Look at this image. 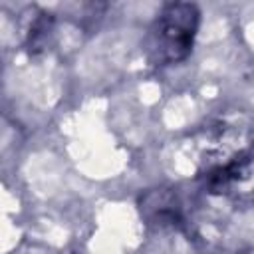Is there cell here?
<instances>
[{"mask_svg": "<svg viewBox=\"0 0 254 254\" xmlns=\"http://www.w3.org/2000/svg\"><path fill=\"white\" fill-rule=\"evenodd\" d=\"M200 12L190 2L169 4L151 30L149 52L159 64H175L185 60L196 36Z\"/></svg>", "mask_w": 254, "mask_h": 254, "instance_id": "1", "label": "cell"}, {"mask_svg": "<svg viewBox=\"0 0 254 254\" xmlns=\"http://www.w3.org/2000/svg\"><path fill=\"white\" fill-rule=\"evenodd\" d=\"M52 24H54V18L46 12H42L40 16L34 18L32 26H30V32H28V46H30V52H38L46 46L48 42V36L52 32Z\"/></svg>", "mask_w": 254, "mask_h": 254, "instance_id": "2", "label": "cell"}, {"mask_svg": "<svg viewBox=\"0 0 254 254\" xmlns=\"http://www.w3.org/2000/svg\"><path fill=\"white\" fill-rule=\"evenodd\" d=\"M0 75H2V62H0Z\"/></svg>", "mask_w": 254, "mask_h": 254, "instance_id": "3", "label": "cell"}]
</instances>
